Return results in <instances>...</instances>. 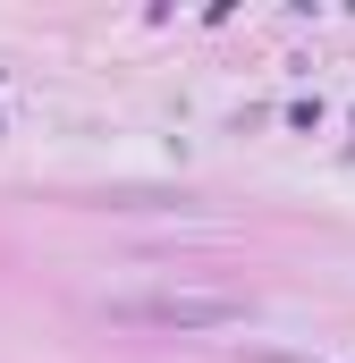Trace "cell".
Here are the masks:
<instances>
[{
    "instance_id": "6da1fadb",
    "label": "cell",
    "mask_w": 355,
    "mask_h": 363,
    "mask_svg": "<svg viewBox=\"0 0 355 363\" xmlns=\"http://www.w3.org/2000/svg\"><path fill=\"white\" fill-rule=\"evenodd\" d=\"M102 321H119V330H229V321H246V296L237 287H127V296H102Z\"/></svg>"
}]
</instances>
